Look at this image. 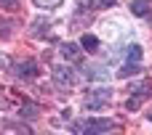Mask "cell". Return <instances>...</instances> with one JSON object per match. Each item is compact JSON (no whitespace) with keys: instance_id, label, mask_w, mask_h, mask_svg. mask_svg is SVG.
Wrapping results in <instances>:
<instances>
[{"instance_id":"cell-5","label":"cell","mask_w":152,"mask_h":135,"mask_svg":"<svg viewBox=\"0 0 152 135\" xmlns=\"http://www.w3.org/2000/svg\"><path fill=\"white\" fill-rule=\"evenodd\" d=\"M13 74H16V77H21V80H32V77L37 74V64H35V61L16 64V66H13Z\"/></svg>"},{"instance_id":"cell-4","label":"cell","mask_w":152,"mask_h":135,"mask_svg":"<svg viewBox=\"0 0 152 135\" xmlns=\"http://www.w3.org/2000/svg\"><path fill=\"white\" fill-rule=\"evenodd\" d=\"M53 82L61 88V90H69L72 85H75V72L69 69V66H53Z\"/></svg>"},{"instance_id":"cell-7","label":"cell","mask_w":152,"mask_h":135,"mask_svg":"<svg viewBox=\"0 0 152 135\" xmlns=\"http://www.w3.org/2000/svg\"><path fill=\"white\" fill-rule=\"evenodd\" d=\"M86 77H88V80H110V72H107L102 64H91V66L86 69Z\"/></svg>"},{"instance_id":"cell-16","label":"cell","mask_w":152,"mask_h":135,"mask_svg":"<svg viewBox=\"0 0 152 135\" xmlns=\"http://www.w3.org/2000/svg\"><path fill=\"white\" fill-rule=\"evenodd\" d=\"M19 0H0V8H16Z\"/></svg>"},{"instance_id":"cell-12","label":"cell","mask_w":152,"mask_h":135,"mask_svg":"<svg viewBox=\"0 0 152 135\" xmlns=\"http://www.w3.org/2000/svg\"><path fill=\"white\" fill-rule=\"evenodd\" d=\"M61 3H64V0H35L37 8H48V11H51V8H59Z\"/></svg>"},{"instance_id":"cell-3","label":"cell","mask_w":152,"mask_h":135,"mask_svg":"<svg viewBox=\"0 0 152 135\" xmlns=\"http://www.w3.org/2000/svg\"><path fill=\"white\" fill-rule=\"evenodd\" d=\"M131 93H134V98H128L126 106H128L131 111H136V109L142 106V101L152 93V82H150V80H144V82H139V85H131Z\"/></svg>"},{"instance_id":"cell-1","label":"cell","mask_w":152,"mask_h":135,"mask_svg":"<svg viewBox=\"0 0 152 135\" xmlns=\"http://www.w3.org/2000/svg\"><path fill=\"white\" fill-rule=\"evenodd\" d=\"M110 101H112V90H110V88H94V90H88V96L83 98V106H86L88 111H102L104 106H110Z\"/></svg>"},{"instance_id":"cell-14","label":"cell","mask_w":152,"mask_h":135,"mask_svg":"<svg viewBox=\"0 0 152 135\" xmlns=\"http://www.w3.org/2000/svg\"><path fill=\"white\" fill-rule=\"evenodd\" d=\"M43 27H48V24H45V21H43V19H37V21H35V24H32V32H35V34H37V37H40V34H43Z\"/></svg>"},{"instance_id":"cell-15","label":"cell","mask_w":152,"mask_h":135,"mask_svg":"<svg viewBox=\"0 0 152 135\" xmlns=\"http://www.w3.org/2000/svg\"><path fill=\"white\" fill-rule=\"evenodd\" d=\"M37 106H27V109H21V117H37Z\"/></svg>"},{"instance_id":"cell-9","label":"cell","mask_w":152,"mask_h":135,"mask_svg":"<svg viewBox=\"0 0 152 135\" xmlns=\"http://www.w3.org/2000/svg\"><path fill=\"white\" fill-rule=\"evenodd\" d=\"M80 48H86L88 53H94V50L99 48V37H94V34H83V37H80Z\"/></svg>"},{"instance_id":"cell-13","label":"cell","mask_w":152,"mask_h":135,"mask_svg":"<svg viewBox=\"0 0 152 135\" xmlns=\"http://www.w3.org/2000/svg\"><path fill=\"white\" fill-rule=\"evenodd\" d=\"M115 5V0H91V8H110Z\"/></svg>"},{"instance_id":"cell-2","label":"cell","mask_w":152,"mask_h":135,"mask_svg":"<svg viewBox=\"0 0 152 135\" xmlns=\"http://www.w3.org/2000/svg\"><path fill=\"white\" fill-rule=\"evenodd\" d=\"M112 127H115V125H112L110 119H83V122H75V125H72L75 133H88V135L107 133V130H112Z\"/></svg>"},{"instance_id":"cell-11","label":"cell","mask_w":152,"mask_h":135,"mask_svg":"<svg viewBox=\"0 0 152 135\" xmlns=\"http://www.w3.org/2000/svg\"><path fill=\"white\" fill-rule=\"evenodd\" d=\"M139 72H142V69H139L136 64H126V66L118 72V77H134V74H139Z\"/></svg>"},{"instance_id":"cell-6","label":"cell","mask_w":152,"mask_h":135,"mask_svg":"<svg viewBox=\"0 0 152 135\" xmlns=\"http://www.w3.org/2000/svg\"><path fill=\"white\" fill-rule=\"evenodd\" d=\"M61 56H64L67 61H75V64H80V61H83L80 45H75V42H64V45H61Z\"/></svg>"},{"instance_id":"cell-8","label":"cell","mask_w":152,"mask_h":135,"mask_svg":"<svg viewBox=\"0 0 152 135\" xmlns=\"http://www.w3.org/2000/svg\"><path fill=\"white\" fill-rule=\"evenodd\" d=\"M150 8H152L150 0H131V13H134V16H147Z\"/></svg>"},{"instance_id":"cell-17","label":"cell","mask_w":152,"mask_h":135,"mask_svg":"<svg viewBox=\"0 0 152 135\" xmlns=\"http://www.w3.org/2000/svg\"><path fill=\"white\" fill-rule=\"evenodd\" d=\"M150 119H152V114H150Z\"/></svg>"},{"instance_id":"cell-10","label":"cell","mask_w":152,"mask_h":135,"mask_svg":"<svg viewBox=\"0 0 152 135\" xmlns=\"http://www.w3.org/2000/svg\"><path fill=\"white\" fill-rule=\"evenodd\" d=\"M126 56H128V61L139 64V61H142V45H136V42L128 45V48H126Z\"/></svg>"}]
</instances>
